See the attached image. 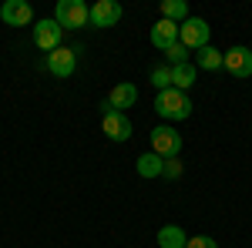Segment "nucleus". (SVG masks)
I'll return each mask as SVG.
<instances>
[{
    "mask_svg": "<svg viewBox=\"0 0 252 248\" xmlns=\"http://www.w3.org/2000/svg\"><path fill=\"white\" fill-rule=\"evenodd\" d=\"M152 44H155L158 51H168L172 44H178V24L161 17L155 27H152Z\"/></svg>",
    "mask_w": 252,
    "mask_h": 248,
    "instance_id": "obj_11",
    "label": "nucleus"
},
{
    "mask_svg": "<svg viewBox=\"0 0 252 248\" xmlns=\"http://www.w3.org/2000/svg\"><path fill=\"white\" fill-rule=\"evenodd\" d=\"M61 37H64V27H61L54 17H47V20H37V27H34V44H37L40 51H58L61 47Z\"/></svg>",
    "mask_w": 252,
    "mask_h": 248,
    "instance_id": "obj_6",
    "label": "nucleus"
},
{
    "mask_svg": "<svg viewBox=\"0 0 252 248\" xmlns=\"http://www.w3.org/2000/svg\"><path fill=\"white\" fill-rule=\"evenodd\" d=\"M54 20L64 30H81V27L91 24V7L84 0H61L58 10H54Z\"/></svg>",
    "mask_w": 252,
    "mask_h": 248,
    "instance_id": "obj_2",
    "label": "nucleus"
},
{
    "mask_svg": "<svg viewBox=\"0 0 252 248\" xmlns=\"http://www.w3.org/2000/svg\"><path fill=\"white\" fill-rule=\"evenodd\" d=\"M165 57L172 60V67H178V64H189L192 54H189V47H185V44H172V47L165 51Z\"/></svg>",
    "mask_w": 252,
    "mask_h": 248,
    "instance_id": "obj_18",
    "label": "nucleus"
},
{
    "mask_svg": "<svg viewBox=\"0 0 252 248\" xmlns=\"http://www.w3.org/2000/svg\"><path fill=\"white\" fill-rule=\"evenodd\" d=\"M225 71L232 77H239V81L242 77H252V51L249 47H242V44L239 47H229L225 51Z\"/></svg>",
    "mask_w": 252,
    "mask_h": 248,
    "instance_id": "obj_8",
    "label": "nucleus"
},
{
    "mask_svg": "<svg viewBox=\"0 0 252 248\" xmlns=\"http://www.w3.org/2000/svg\"><path fill=\"white\" fill-rule=\"evenodd\" d=\"M195 60H198V67H202V71H222V67H225V54H222V51H215L212 44H209V47H202V51H195Z\"/></svg>",
    "mask_w": 252,
    "mask_h": 248,
    "instance_id": "obj_14",
    "label": "nucleus"
},
{
    "mask_svg": "<svg viewBox=\"0 0 252 248\" xmlns=\"http://www.w3.org/2000/svg\"><path fill=\"white\" fill-rule=\"evenodd\" d=\"M155 111L165 121H185V117L192 114V97L185 94V91H178V87H168V91H158L155 97Z\"/></svg>",
    "mask_w": 252,
    "mask_h": 248,
    "instance_id": "obj_1",
    "label": "nucleus"
},
{
    "mask_svg": "<svg viewBox=\"0 0 252 248\" xmlns=\"http://www.w3.org/2000/svg\"><path fill=\"white\" fill-rule=\"evenodd\" d=\"M0 20L10 24V27H24V24L34 20V10H31L27 0H7V3L0 7Z\"/></svg>",
    "mask_w": 252,
    "mask_h": 248,
    "instance_id": "obj_10",
    "label": "nucleus"
},
{
    "mask_svg": "<svg viewBox=\"0 0 252 248\" xmlns=\"http://www.w3.org/2000/svg\"><path fill=\"white\" fill-rule=\"evenodd\" d=\"M121 3L118 0H97V3H91V24L94 27H115L118 20H121Z\"/></svg>",
    "mask_w": 252,
    "mask_h": 248,
    "instance_id": "obj_9",
    "label": "nucleus"
},
{
    "mask_svg": "<svg viewBox=\"0 0 252 248\" xmlns=\"http://www.w3.org/2000/svg\"><path fill=\"white\" fill-rule=\"evenodd\" d=\"M209 34H212V27H209L202 17H189L185 24H178V44H185L189 51L209 47Z\"/></svg>",
    "mask_w": 252,
    "mask_h": 248,
    "instance_id": "obj_4",
    "label": "nucleus"
},
{
    "mask_svg": "<svg viewBox=\"0 0 252 248\" xmlns=\"http://www.w3.org/2000/svg\"><path fill=\"white\" fill-rule=\"evenodd\" d=\"M161 17L172 20V24H178V20L185 24V20H189V3H185V0H165V3H161Z\"/></svg>",
    "mask_w": 252,
    "mask_h": 248,
    "instance_id": "obj_17",
    "label": "nucleus"
},
{
    "mask_svg": "<svg viewBox=\"0 0 252 248\" xmlns=\"http://www.w3.org/2000/svg\"><path fill=\"white\" fill-rule=\"evenodd\" d=\"M148 138H152V151L158 158H165V161L168 158H178V151H182V134L175 131L172 124H158Z\"/></svg>",
    "mask_w": 252,
    "mask_h": 248,
    "instance_id": "obj_5",
    "label": "nucleus"
},
{
    "mask_svg": "<svg viewBox=\"0 0 252 248\" xmlns=\"http://www.w3.org/2000/svg\"><path fill=\"white\" fill-rule=\"evenodd\" d=\"M101 128H104V134H108L111 141H118V144L131 138V121L121 114V111H115L111 101H101Z\"/></svg>",
    "mask_w": 252,
    "mask_h": 248,
    "instance_id": "obj_3",
    "label": "nucleus"
},
{
    "mask_svg": "<svg viewBox=\"0 0 252 248\" xmlns=\"http://www.w3.org/2000/svg\"><path fill=\"white\" fill-rule=\"evenodd\" d=\"M44 67H47L54 77H71V74H74V67H78V54H74L71 47H58V51L47 54Z\"/></svg>",
    "mask_w": 252,
    "mask_h": 248,
    "instance_id": "obj_7",
    "label": "nucleus"
},
{
    "mask_svg": "<svg viewBox=\"0 0 252 248\" xmlns=\"http://www.w3.org/2000/svg\"><path fill=\"white\" fill-rule=\"evenodd\" d=\"M138 174H141V178H161V174H165V158H158L155 151H148V154H141V158H138Z\"/></svg>",
    "mask_w": 252,
    "mask_h": 248,
    "instance_id": "obj_13",
    "label": "nucleus"
},
{
    "mask_svg": "<svg viewBox=\"0 0 252 248\" xmlns=\"http://www.w3.org/2000/svg\"><path fill=\"white\" fill-rule=\"evenodd\" d=\"M108 101H111V108H115V111L125 114V108H131V104L138 101V87H135V84H118L115 91L108 94Z\"/></svg>",
    "mask_w": 252,
    "mask_h": 248,
    "instance_id": "obj_12",
    "label": "nucleus"
},
{
    "mask_svg": "<svg viewBox=\"0 0 252 248\" xmlns=\"http://www.w3.org/2000/svg\"><path fill=\"white\" fill-rule=\"evenodd\" d=\"M195 77H198V71H195V64L189 60V64H178V67H172V87H178V91H185V87H192Z\"/></svg>",
    "mask_w": 252,
    "mask_h": 248,
    "instance_id": "obj_16",
    "label": "nucleus"
},
{
    "mask_svg": "<svg viewBox=\"0 0 252 248\" xmlns=\"http://www.w3.org/2000/svg\"><path fill=\"white\" fill-rule=\"evenodd\" d=\"M178 174H182L178 158H168V161H165V174H161V178H178Z\"/></svg>",
    "mask_w": 252,
    "mask_h": 248,
    "instance_id": "obj_21",
    "label": "nucleus"
},
{
    "mask_svg": "<svg viewBox=\"0 0 252 248\" xmlns=\"http://www.w3.org/2000/svg\"><path fill=\"white\" fill-rule=\"evenodd\" d=\"M185 245H189V235L178 225H165L158 231V248H185Z\"/></svg>",
    "mask_w": 252,
    "mask_h": 248,
    "instance_id": "obj_15",
    "label": "nucleus"
},
{
    "mask_svg": "<svg viewBox=\"0 0 252 248\" xmlns=\"http://www.w3.org/2000/svg\"><path fill=\"white\" fill-rule=\"evenodd\" d=\"M152 84H155L158 91H168L172 87V67H155L152 71Z\"/></svg>",
    "mask_w": 252,
    "mask_h": 248,
    "instance_id": "obj_19",
    "label": "nucleus"
},
{
    "mask_svg": "<svg viewBox=\"0 0 252 248\" xmlns=\"http://www.w3.org/2000/svg\"><path fill=\"white\" fill-rule=\"evenodd\" d=\"M185 248H219V245H215V238H209V235H195V238H189Z\"/></svg>",
    "mask_w": 252,
    "mask_h": 248,
    "instance_id": "obj_20",
    "label": "nucleus"
}]
</instances>
